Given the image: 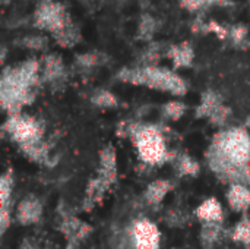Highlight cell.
Segmentation results:
<instances>
[{"instance_id":"obj_16","label":"cell","mask_w":250,"mask_h":249,"mask_svg":"<svg viewBox=\"0 0 250 249\" xmlns=\"http://www.w3.org/2000/svg\"><path fill=\"white\" fill-rule=\"evenodd\" d=\"M223 106V98L220 94H217L215 91H207L202 94V100L201 104L196 109V117H208L220 107Z\"/></svg>"},{"instance_id":"obj_12","label":"cell","mask_w":250,"mask_h":249,"mask_svg":"<svg viewBox=\"0 0 250 249\" xmlns=\"http://www.w3.org/2000/svg\"><path fill=\"white\" fill-rule=\"evenodd\" d=\"M227 201L231 207V210L245 213L250 208V191L246 185H231Z\"/></svg>"},{"instance_id":"obj_19","label":"cell","mask_w":250,"mask_h":249,"mask_svg":"<svg viewBox=\"0 0 250 249\" xmlns=\"http://www.w3.org/2000/svg\"><path fill=\"white\" fill-rule=\"evenodd\" d=\"M107 62V54L100 53V51H86V53H79L75 57V66L79 69H94Z\"/></svg>"},{"instance_id":"obj_8","label":"cell","mask_w":250,"mask_h":249,"mask_svg":"<svg viewBox=\"0 0 250 249\" xmlns=\"http://www.w3.org/2000/svg\"><path fill=\"white\" fill-rule=\"evenodd\" d=\"M66 78V68L62 56L51 53L45 56L44 66L41 69V81L48 84H59Z\"/></svg>"},{"instance_id":"obj_5","label":"cell","mask_w":250,"mask_h":249,"mask_svg":"<svg viewBox=\"0 0 250 249\" xmlns=\"http://www.w3.org/2000/svg\"><path fill=\"white\" fill-rule=\"evenodd\" d=\"M32 22L37 29L47 31L53 37L70 25L73 19L63 3L54 0H41L35 7Z\"/></svg>"},{"instance_id":"obj_2","label":"cell","mask_w":250,"mask_h":249,"mask_svg":"<svg viewBox=\"0 0 250 249\" xmlns=\"http://www.w3.org/2000/svg\"><path fill=\"white\" fill-rule=\"evenodd\" d=\"M40 63L28 59L15 68H4L0 79L1 106L10 114H19L25 104L35 98V87L41 81Z\"/></svg>"},{"instance_id":"obj_15","label":"cell","mask_w":250,"mask_h":249,"mask_svg":"<svg viewBox=\"0 0 250 249\" xmlns=\"http://www.w3.org/2000/svg\"><path fill=\"white\" fill-rule=\"evenodd\" d=\"M158 19L149 13H144L139 19V23H138V29H136V38L141 40V41H145V43H152L154 40V35L155 32L158 31Z\"/></svg>"},{"instance_id":"obj_11","label":"cell","mask_w":250,"mask_h":249,"mask_svg":"<svg viewBox=\"0 0 250 249\" xmlns=\"http://www.w3.org/2000/svg\"><path fill=\"white\" fill-rule=\"evenodd\" d=\"M41 214H42V205L35 197L25 198L16 210V219L23 226L35 225L41 219Z\"/></svg>"},{"instance_id":"obj_21","label":"cell","mask_w":250,"mask_h":249,"mask_svg":"<svg viewBox=\"0 0 250 249\" xmlns=\"http://www.w3.org/2000/svg\"><path fill=\"white\" fill-rule=\"evenodd\" d=\"M221 226L220 223H204L201 230V242L205 248L214 247V244L220 239Z\"/></svg>"},{"instance_id":"obj_3","label":"cell","mask_w":250,"mask_h":249,"mask_svg":"<svg viewBox=\"0 0 250 249\" xmlns=\"http://www.w3.org/2000/svg\"><path fill=\"white\" fill-rule=\"evenodd\" d=\"M119 81L142 85L158 91H166L173 95H185L188 92L186 81L171 69L160 68V66H135V68H123L116 76Z\"/></svg>"},{"instance_id":"obj_17","label":"cell","mask_w":250,"mask_h":249,"mask_svg":"<svg viewBox=\"0 0 250 249\" xmlns=\"http://www.w3.org/2000/svg\"><path fill=\"white\" fill-rule=\"evenodd\" d=\"M53 38H54V41H56L59 45H62V47H64V48H70V47L76 45L78 43H81L82 34H81V29H79L78 23L73 21V22H72L70 25H67L63 31H60V32H57L56 35H53Z\"/></svg>"},{"instance_id":"obj_13","label":"cell","mask_w":250,"mask_h":249,"mask_svg":"<svg viewBox=\"0 0 250 249\" xmlns=\"http://www.w3.org/2000/svg\"><path fill=\"white\" fill-rule=\"evenodd\" d=\"M196 216L204 223H221L223 207L217 198H208L196 208Z\"/></svg>"},{"instance_id":"obj_10","label":"cell","mask_w":250,"mask_h":249,"mask_svg":"<svg viewBox=\"0 0 250 249\" xmlns=\"http://www.w3.org/2000/svg\"><path fill=\"white\" fill-rule=\"evenodd\" d=\"M166 57H168L173 62V66L176 69L189 68L193 63L195 50L189 41H182L179 44H170Z\"/></svg>"},{"instance_id":"obj_6","label":"cell","mask_w":250,"mask_h":249,"mask_svg":"<svg viewBox=\"0 0 250 249\" xmlns=\"http://www.w3.org/2000/svg\"><path fill=\"white\" fill-rule=\"evenodd\" d=\"M3 131L7 132L10 138L19 144V147L41 142L44 135V128L35 117L22 116L21 113L10 114L3 125Z\"/></svg>"},{"instance_id":"obj_14","label":"cell","mask_w":250,"mask_h":249,"mask_svg":"<svg viewBox=\"0 0 250 249\" xmlns=\"http://www.w3.org/2000/svg\"><path fill=\"white\" fill-rule=\"evenodd\" d=\"M171 191V183L168 181H163V179H158V181H154L152 183H149L145 189V194H144V198L148 204L151 205H157L160 204L166 195Z\"/></svg>"},{"instance_id":"obj_31","label":"cell","mask_w":250,"mask_h":249,"mask_svg":"<svg viewBox=\"0 0 250 249\" xmlns=\"http://www.w3.org/2000/svg\"><path fill=\"white\" fill-rule=\"evenodd\" d=\"M10 225V214H9V210L7 207L1 208V213H0V229H1V233H4L7 230Z\"/></svg>"},{"instance_id":"obj_24","label":"cell","mask_w":250,"mask_h":249,"mask_svg":"<svg viewBox=\"0 0 250 249\" xmlns=\"http://www.w3.org/2000/svg\"><path fill=\"white\" fill-rule=\"evenodd\" d=\"M233 241L250 245V220L249 219H243L242 222H239L233 230Z\"/></svg>"},{"instance_id":"obj_4","label":"cell","mask_w":250,"mask_h":249,"mask_svg":"<svg viewBox=\"0 0 250 249\" xmlns=\"http://www.w3.org/2000/svg\"><path fill=\"white\" fill-rule=\"evenodd\" d=\"M127 135L132 136L133 144L138 148V154L144 163L157 166L168 160L164 136L157 126L133 125L127 128Z\"/></svg>"},{"instance_id":"obj_23","label":"cell","mask_w":250,"mask_h":249,"mask_svg":"<svg viewBox=\"0 0 250 249\" xmlns=\"http://www.w3.org/2000/svg\"><path fill=\"white\" fill-rule=\"evenodd\" d=\"M230 28V34H229V40L233 43V45L236 47H243L245 43H246V38H248V26L243 25V23H236L233 26H229Z\"/></svg>"},{"instance_id":"obj_7","label":"cell","mask_w":250,"mask_h":249,"mask_svg":"<svg viewBox=\"0 0 250 249\" xmlns=\"http://www.w3.org/2000/svg\"><path fill=\"white\" fill-rule=\"evenodd\" d=\"M132 242L133 249H158L160 247V230L155 223L142 219L132 226Z\"/></svg>"},{"instance_id":"obj_30","label":"cell","mask_w":250,"mask_h":249,"mask_svg":"<svg viewBox=\"0 0 250 249\" xmlns=\"http://www.w3.org/2000/svg\"><path fill=\"white\" fill-rule=\"evenodd\" d=\"M179 4L190 13L199 12L208 6L207 0H179Z\"/></svg>"},{"instance_id":"obj_25","label":"cell","mask_w":250,"mask_h":249,"mask_svg":"<svg viewBox=\"0 0 250 249\" xmlns=\"http://www.w3.org/2000/svg\"><path fill=\"white\" fill-rule=\"evenodd\" d=\"M12 188H13L12 173L7 172L0 179V205H1V208L7 207V203H9V198L12 194Z\"/></svg>"},{"instance_id":"obj_20","label":"cell","mask_w":250,"mask_h":249,"mask_svg":"<svg viewBox=\"0 0 250 249\" xmlns=\"http://www.w3.org/2000/svg\"><path fill=\"white\" fill-rule=\"evenodd\" d=\"M15 44L28 50H35V51H42L48 47V38L40 34H29L25 37H21L15 40Z\"/></svg>"},{"instance_id":"obj_33","label":"cell","mask_w":250,"mask_h":249,"mask_svg":"<svg viewBox=\"0 0 250 249\" xmlns=\"http://www.w3.org/2000/svg\"><path fill=\"white\" fill-rule=\"evenodd\" d=\"M7 3H9V0H1V4H3V6H6Z\"/></svg>"},{"instance_id":"obj_18","label":"cell","mask_w":250,"mask_h":249,"mask_svg":"<svg viewBox=\"0 0 250 249\" xmlns=\"http://www.w3.org/2000/svg\"><path fill=\"white\" fill-rule=\"evenodd\" d=\"M110 188V185L103 181L101 178H95L92 179L89 183H88V188H86V197H85V208L86 210H91L97 203L101 201L104 192Z\"/></svg>"},{"instance_id":"obj_32","label":"cell","mask_w":250,"mask_h":249,"mask_svg":"<svg viewBox=\"0 0 250 249\" xmlns=\"http://www.w3.org/2000/svg\"><path fill=\"white\" fill-rule=\"evenodd\" d=\"M208 6L211 4H220V6H229L231 4V0H207Z\"/></svg>"},{"instance_id":"obj_22","label":"cell","mask_w":250,"mask_h":249,"mask_svg":"<svg viewBox=\"0 0 250 249\" xmlns=\"http://www.w3.org/2000/svg\"><path fill=\"white\" fill-rule=\"evenodd\" d=\"M91 103L101 109H110L117 106V98L113 92L107 90H97L91 97Z\"/></svg>"},{"instance_id":"obj_9","label":"cell","mask_w":250,"mask_h":249,"mask_svg":"<svg viewBox=\"0 0 250 249\" xmlns=\"http://www.w3.org/2000/svg\"><path fill=\"white\" fill-rule=\"evenodd\" d=\"M98 178L105 181L110 186L116 182V178H117V157H116V150L111 145H107L100 153Z\"/></svg>"},{"instance_id":"obj_1","label":"cell","mask_w":250,"mask_h":249,"mask_svg":"<svg viewBox=\"0 0 250 249\" xmlns=\"http://www.w3.org/2000/svg\"><path fill=\"white\" fill-rule=\"evenodd\" d=\"M207 158L224 182L246 186L250 183V136L245 129L234 128L217 134Z\"/></svg>"},{"instance_id":"obj_26","label":"cell","mask_w":250,"mask_h":249,"mask_svg":"<svg viewBox=\"0 0 250 249\" xmlns=\"http://www.w3.org/2000/svg\"><path fill=\"white\" fill-rule=\"evenodd\" d=\"M164 114L171 119V120H180L183 117V114L186 113V104L182 101H168L164 109H163Z\"/></svg>"},{"instance_id":"obj_27","label":"cell","mask_w":250,"mask_h":249,"mask_svg":"<svg viewBox=\"0 0 250 249\" xmlns=\"http://www.w3.org/2000/svg\"><path fill=\"white\" fill-rule=\"evenodd\" d=\"M179 172L182 176H196L199 173V164L189 156H183L177 164Z\"/></svg>"},{"instance_id":"obj_28","label":"cell","mask_w":250,"mask_h":249,"mask_svg":"<svg viewBox=\"0 0 250 249\" xmlns=\"http://www.w3.org/2000/svg\"><path fill=\"white\" fill-rule=\"evenodd\" d=\"M211 32V34H215L220 40H229V34H230V28L229 26H224L221 25L220 22L217 21H208L207 22V34Z\"/></svg>"},{"instance_id":"obj_29","label":"cell","mask_w":250,"mask_h":249,"mask_svg":"<svg viewBox=\"0 0 250 249\" xmlns=\"http://www.w3.org/2000/svg\"><path fill=\"white\" fill-rule=\"evenodd\" d=\"M230 113H231V110H230L227 106L223 104V106H220V107L209 116V120H211V123L215 125V126H223V125L227 122Z\"/></svg>"}]
</instances>
